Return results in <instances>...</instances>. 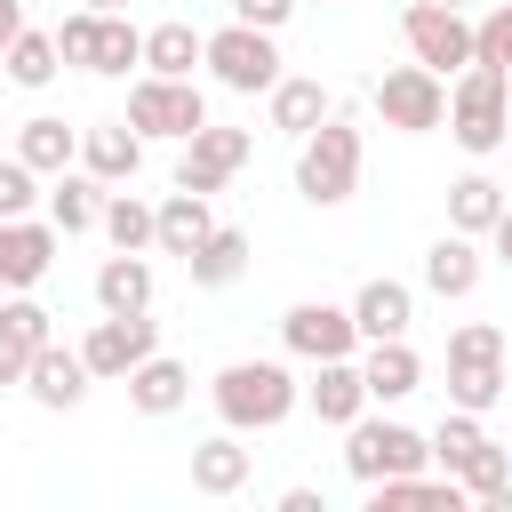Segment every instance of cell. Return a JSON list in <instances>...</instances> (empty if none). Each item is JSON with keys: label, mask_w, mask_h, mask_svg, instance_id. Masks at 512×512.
Masks as SVG:
<instances>
[{"label": "cell", "mask_w": 512, "mask_h": 512, "mask_svg": "<svg viewBox=\"0 0 512 512\" xmlns=\"http://www.w3.org/2000/svg\"><path fill=\"white\" fill-rule=\"evenodd\" d=\"M232 8H240V24H280L296 0H232Z\"/></svg>", "instance_id": "cell-40"}, {"label": "cell", "mask_w": 512, "mask_h": 512, "mask_svg": "<svg viewBox=\"0 0 512 512\" xmlns=\"http://www.w3.org/2000/svg\"><path fill=\"white\" fill-rule=\"evenodd\" d=\"M440 8H456V0H440Z\"/></svg>", "instance_id": "cell-44"}, {"label": "cell", "mask_w": 512, "mask_h": 512, "mask_svg": "<svg viewBox=\"0 0 512 512\" xmlns=\"http://www.w3.org/2000/svg\"><path fill=\"white\" fill-rule=\"evenodd\" d=\"M432 448L408 432V424H360L352 432V448H344V464L360 472V480H392V472H416Z\"/></svg>", "instance_id": "cell-7"}, {"label": "cell", "mask_w": 512, "mask_h": 512, "mask_svg": "<svg viewBox=\"0 0 512 512\" xmlns=\"http://www.w3.org/2000/svg\"><path fill=\"white\" fill-rule=\"evenodd\" d=\"M472 56H480V64H512V8H496V16L472 32Z\"/></svg>", "instance_id": "cell-35"}, {"label": "cell", "mask_w": 512, "mask_h": 512, "mask_svg": "<svg viewBox=\"0 0 512 512\" xmlns=\"http://www.w3.org/2000/svg\"><path fill=\"white\" fill-rule=\"evenodd\" d=\"M48 224H16V216H0V280L8 288H32L40 272H48Z\"/></svg>", "instance_id": "cell-13"}, {"label": "cell", "mask_w": 512, "mask_h": 512, "mask_svg": "<svg viewBox=\"0 0 512 512\" xmlns=\"http://www.w3.org/2000/svg\"><path fill=\"white\" fill-rule=\"evenodd\" d=\"M16 376H32V344L0 328V384H16Z\"/></svg>", "instance_id": "cell-39"}, {"label": "cell", "mask_w": 512, "mask_h": 512, "mask_svg": "<svg viewBox=\"0 0 512 512\" xmlns=\"http://www.w3.org/2000/svg\"><path fill=\"white\" fill-rule=\"evenodd\" d=\"M88 8H120V0H88Z\"/></svg>", "instance_id": "cell-43"}, {"label": "cell", "mask_w": 512, "mask_h": 512, "mask_svg": "<svg viewBox=\"0 0 512 512\" xmlns=\"http://www.w3.org/2000/svg\"><path fill=\"white\" fill-rule=\"evenodd\" d=\"M0 328H8V336H24L32 352L48 344V312H40V304H8V312H0Z\"/></svg>", "instance_id": "cell-37"}, {"label": "cell", "mask_w": 512, "mask_h": 512, "mask_svg": "<svg viewBox=\"0 0 512 512\" xmlns=\"http://www.w3.org/2000/svg\"><path fill=\"white\" fill-rule=\"evenodd\" d=\"M144 56L160 72H192V56H208V40H192V24H160V32H144Z\"/></svg>", "instance_id": "cell-24"}, {"label": "cell", "mask_w": 512, "mask_h": 512, "mask_svg": "<svg viewBox=\"0 0 512 512\" xmlns=\"http://www.w3.org/2000/svg\"><path fill=\"white\" fill-rule=\"evenodd\" d=\"M288 368L280 360H232L224 376H216V408L232 416V424H280L288 416Z\"/></svg>", "instance_id": "cell-1"}, {"label": "cell", "mask_w": 512, "mask_h": 512, "mask_svg": "<svg viewBox=\"0 0 512 512\" xmlns=\"http://www.w3.org/2000/svg\"><path fill=\"white\" fill-rule=\"evenodd\" d=\"M136 56H144V40H136V32L104 8V24H96V64H88V72H128Z\"/></svg>", "instance_id": "cell-29"}, {"label": "cell", "mask_w": 512, "mask_h": 512, "mask_svg": "<svg viewBox=\"0 0 512 512\" xmlns=\"http://www.w3.org/2000/svg\"><path fill=\"white\" fill-rule=\"evenodd\" d=\"M88 168H96V176H128V168H136V136H128V128H96V136H88Z\"/></svg>", "instance_id": "cell-33"}, {"label": "cell", "mask_w": 512, "mask_h": 512, "mask_svg": "<svg viewBox=\"0 0 512 512\" xmlns=\"http://www.w3.org/2000/svg\"><path fill=\"white\" fill-rule=\"evenodd\" d=\"M32 200V160H0V216H16Z\"/></svg>", "instance_id": "cell-38"}, {"label": "cell", "mask_w": 512, "mask_h": 512, "mask_svg": "<svg viewBox=\"0 0 512 512\" xmlns=\"http://www.w3.org/2000/svg\"><path fill=\"white\" fill-rule=\"evenodd\" d=\"M128 392H136L144 416H168V408L184 400V368H176V360H136V368H128Z\"/></svg>", "instance_id": "cell-22"}, {"label": "cell", "mask_w": 512, "mask_h": 512, "mask_svg": "<svg viewBox=\"0 0 512 512\" xmlns=\"http://www.w3.org/2000/svg\"><path fill=\"white\" fill-rule=\"evenodd\" d=\"M192 480H200L208 496H232V488L248 480V448H240V440H200V448H192Z\"/></svg>", "instance_id": "cell-20"}, {"label": "cell", "mask_w": 512, "mask_h": 512, "mask_svg": "<svg viewBox=\"0 0 512 512\" xmlns=\"http://www.w3.org/2000/svg\"><path fill=\"white\" fill-rule=\"evenodd\" d=\"M208 232H216V224H208V192H176V200L160 208V232H152V240L176 248V256H192Z\"/></svg>", "instance_id": "cell-17"}, {"label": "cell", "mask_w": 512, "mask_h": 512, "mask_svg": "<svg viewBox=\"0 0 512 512\" xmlns=\"http://www.w3.org/2000/svg\"><path fill=\"white\" fill-rule=\"evenodd\" d=\"M80 360H88V376H120V368L152 360V320H144V312H112V320L80 344Z\"/></svg>", "instance_id": "cell-10"}, {"label": "cell", "mask_w": 512, "mask_h": 512, "mask_svg": "<svg viewBox=\"0 0 512 512\" xmlns=\"http://www.w3.org/2000/svg\"><path fill=\"white\" fill-rule=\"evenodd\" d=\"M448 392L464 408H488L504 392V336L496 328H456L448 336Z\"/></svg>", "instance_id": "cell-3"}, {"label": "cell", "mask_w": 512, "mask_h": 512, "mask_svg": "<svg viewBox=\"0 0 512 512\" xmlns=\"http://www.w3.org/2000/svg\"><path fill=\"white\" fill-rule=\"evenodd\" d=\"M384 504H400V512H408V504L456 512V480H440V488H432V480H408V472H392V480H384V496H376V512H384Z\"/></svg>", "instance_id": "cell-31"}, {"label": "cell", "mask_w": 512, "mask_h": 512, "mask_svg": "<svg viewBox=\"0 0 512 512\" xmlns=\"http://www.w3.org/2000/svg\"><path fill=\"white\" fill-rule=\"evenodd\" d=\"M208 64H216L232 88H272V80H280V56H272L264 24H232V32H216V40H208Z\"/></svg>", "instance_id": "cell-8"}, {"label": "cell", "mask_w": 512, "mask_h": 512, "mask_svg": "<svg viewBox=\"0 0 512 512\" xmlns=\"http://www.w3.org/2000/svg\"><path fill=\"white\" fill-rule=\"evenodd\" d=\"M240 160H248V136L200 120V128H192V152H184V168H176V184H184V192H208V184H224Z\"/></svg>", "instance_id": "cell-12"}, {"label": "cell", "mask_w": 512, "mask_h": 512, "mask_svg": "<svg viewBox=\"0 0 512 512\" xmlns=\"http://www.w3.org/2000/svg\"><path fill=\"white\" fill-rule=\"evenodd\" d=\"M48 216H56L64 232H80V224L96 216V184H72V176H64V184L48 192Z\"/></svg>", "instance_id": "cell-34"}, {"label": "cell", "mask_w": 512, "mask_h": 512, "mask_svg": "<svg viewBox=\"0 0 512 512\" xmlns=\"http://www.w3.org/2000/svg\"><path fill=\"white\" fill-rule=\"evenodd\" d=\"M472 272H480V264H472V248H464V240H432L424 280H432L440 296H464V288H472Z\"/></svg>", "instance_id": "cell-23"}, {"label": "cell", "mask_w": 512, "mask_h": 512, "mask_svg": "<svg viewBox=\"0 0 512 512\" xmlns=\"http://www.w3.org/2000/svg\"><path fill=\"white\" fill-rule=\"evenodd\" d=\"M96 296H104V312H144V304H152V264L120 248V256L96 272Z\"/></svg>", "instance_id": "cell-16"}, {"label": "cell", "mask_w": 512, "mask_h": 512, "mask_svg": "<svg viewBox=\"0 0 512 512\" xmlns=\"http://www.w3.org/2000/svg\"><path fill=\"white\" fill-rule=\"evenodd\" d=\"M16 40V0H0V48Z\"/></svg>", "instance_id": "cell-41"}, {"label": "cell", "mask_w": 512, "mask_h": 512, "mask_svg": "<svg viewBox=\"0 0 512 512\" xmlns=\"http://www.w3.org/2000/svg\"><path fill=\"white\" fill-rule=\"evenodd\" d=\"M352 328H368V336H400V328H408V288H400V280H368Z\"/></svg>", "instance_id": "cell-21"}, {"label": "cell", "mask_w": 512, "mask_h": 512, "mask_svg": "<svg viewBox=\"0 0 512 512\" xmlns=\"http://www.w3.org/2000/svg\"><path fill=\"white\" fill-rule=\"evenodd\" d=\"M360 400H368V376H360V368H344V360H328V368H320V384H312L320 424H352V416H360Z\"/></svg>", "instance_id": "cell-18"}, {"label": "cell", "mask_w": 512, "mask_h": 512, "mask_svg": "<svg viewBox=\"0 0 512 512\" xmlns=\"http://www.w3.org/2000/svg\"><path fill=\"white\" fill-rule=\"evenodd\" d=\"M352 176H360V128H352V120H328V128L304 144L296 184H304V200H344Z\"/></svg>", "instance_id": "cell-2"}, {"label": "cell", "mask_w": 512, "mask_h": 512, "mask_svg": "<svg viewBox=\"0 0 512 512\" xmlns=\"http://www.w3.org/2000/svg\"><path fill=\"white\" fill-rule=\"evenodd\" d=\"M448 216H456L464 232H480V224H496V216H504V200H496V184H488V176H464V184L448 192Z\"/></svg>", "instance_id": "cell-27"}, {"label": "cell", "mask_w": 512, "mask_h": 512, "mask_svg": "<svg viewBox=\"0 0 512 512\" xmlns=\"http://www.w3.org/2000/svg\"><path fill=\"white\" fill-rule=\"evenodd\" d=\"M104 232H112L120 248H144V240L160 232V208H144V200H128V192H120V200L104 208Z\"/></svg>", "instance_id": "cell-30"}, {"label": "cell", "mask_w": 512, "mask_h": 512, "mask_svg": "<svg viewBox=\"0 0 512 512\" xmlns=\"http://www.w3.org/2000/svg\"><path fill=\"white\" fill-rule=\"evenodd\" d=\"M24 160L32 168H64L72 160V128L64 120H24Z\"/></svg>", "instance_id": "cell-32"}, {"label": "cell", "mask_w": 512, "mask_h": 512, "mask_svg": "<svg viewBox=\"0 0 512 512\" xmlns=\"http://www.w3.org/2000/svg\"><path fill=\"white\" fill-rule=\"evenodd\" d=\"M432 456H440L456 480H472L480 496H496V488H504V448H496L472 416H448V424H440V440H432Z\"/></svg>", "instance_id": "cell-5"}, {"label": "cell", "mask_w": 512, "mask_h": 512, "mask_svg": "<svg viewBox=\"0 0 512 512\" xmlns=\"http://www.w3.org/2000/svg\"><path fill=\"white\" fill-rule=\"evenodd\" d=\"M456 136H464L472 152H488V144L504 136V64H480V56H472V72L456 80Z\"/></svg>", "instance_id": "cell-4"}, {"label": "cell", "mask_w": 512, "mask_h": 512, "mask_svg": "<svg viewBox=\"0 0 512 512\" xmlns=\"http://www.w3.org/2000/svg\"><path fill=\"white\" fill-rule=\"evenodd\" d=\"M96 24H104V8H88V16H72V24L56 32V48H64L72 64H96Z\"/></svg>", "instance_id": "cell-36"}, {"label": "cell", "mask_w": 512, "mask_h": 512, "mask_svg": "<svg viewBox=\"0 0 512 512\" xmlns=\"http://www.w3.org/2000/svg\"><path fill=\"white\" fill-rule=\"evenodd\" d=\"M376 104H384L392 128H432V120H440V80H432V64L384 72V80H376Z\"/></svg>", "instance_id": "cell-11"}, {"label": "cell", "mask_w": 512, "mask_h": 512, "mask_svg": "<svg viewBox=\"0 0 512 512\" xmlns=\"http://www.w3.org/2000/svg\"><path fill=\"white\" fill-rule=\"evenodd\" d=\"M56 56H64V48H56L48 32H16V40H8V72H16L24 88H40V80L56 72Z\"/></svg>", "instance_id": "cell-25"}, {"label": "cell", "mask_w": 512, "mask_h": 512, "mask_svg": "<svg viewBox=\"0 0 512 512\" xmlns=\"http://www.w3.org/2000/svg\"><path fill=\"white\" fill-rule=\"evenodd\" d=\"M240 256H248V240H240V232H208L184 264H192V280H232V272H240Z\"/></svg>", "instance_id": "cell-28"}, {"label": "cell", "mask_w": 512, "mask_h": 512, "mask_svg": "<svg viewBox=\"0 0 512 512\" xmlns=\"http://www.w3.org/2000/svg\"><path fill=\"white\" fill-rule=\"evenodd\" d=\"M320 112H328V96H320L312 80H280V88H272V120H280V128H320Z\"/></svg>", "instance_id": "cell-26"}, {"label": "cell", "mask_w": 512, "mask_h": 512, "mask_svg": "<svg viewBox=\"0 0 512 512\" xmlns=\"http://www.w3.org/2000/svg\"><path fill=\"white\" fill-rule=\"evenodd\" d=\"M32 392H40L48 408H72V400L88 392V360H80V352H56V344H40V352H32Z\"/></svg>", "instance_id": "cell-15"}, {"label": "cell", "mask_w": 512, "mask_h": 512, "mask_svg": "<svg viewBox=\"0 0 512 512\" xmlns=\"http://www.w3.org/2000/svg\"><path fill=\"white\" fill-rule=\"evenodd\" d=\"M496 240H504V256H512V208H504V216H496Z\"/></svg>", "instance_id": "cell-42"}, {"label": "cell", "mask_w": 512, "mask_h": 512, "mask_svg": "<svg viewBox=\"0 0 512 512\" xmlns=\"http://www.w3.org/2000/svg\"><path fill=\"white\" fill-rule=\"evenodd\" d=\"M360 376H368V392H384V400H392V392H416L424 360H416L400 336H376V352H368V368H360Z\"/></svg>", "instance_id": "cell-19"}, {"label": "cell", "mask_w": 512, "mask_h": 512, "mask_svg": "<svg viewBox=\"0 0 512 512\" xmlns=\"http://www.w3.org/2000/svg\"><path fill=\"white\" fill-rule=\"evenodd\" d=\"M400 32H408L416 64H432V72L472 64V32H464V16H456V8H440V0H416V8L400 16Z\"/></svg>", "instance_id": "cell-6"}, {"label": "cell", "mask_w": 512, "mask_h": 512, "mask_svg": "<svg viewBox=\"0 0 512 512\" xmlns=\"http://www.w3.org/2000/svg\"><path fill=\"white\" fill-rule=\"evenodd\" d=\"M288 344H296V352H312V360H344L352 320H344V312H328V304H296V312H288Z\"/></svg>", "instance_id": "cell-14"}, {"label": "cell", "mask_w": 512, "mask_h": 512, "mask_svg": "<svg viewBox=\"0 0 512 512\" xmlns=\"http://www.w3.org/2000/svg\"><path fill=\"white\" fill-rule=\"evenodd\" d=\"M128 120L136 128H160V136H192L208 112H200V88H184V80H136V96H128Z\"/></svg>", "instance_id": "cell-9"}]
</instances>
